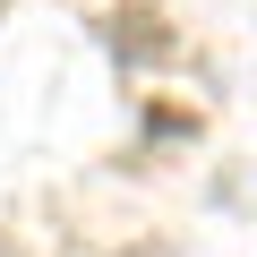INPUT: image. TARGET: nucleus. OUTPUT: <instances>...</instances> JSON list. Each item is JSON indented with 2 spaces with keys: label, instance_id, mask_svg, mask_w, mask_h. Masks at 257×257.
Segmentation results:
<instances>
[{
  "label": "nucleus",
  "instance_id": "f257e3e1",
  "mask_svg": "<svg viewBox=\"0 0 257 257\" xmlns=\"http://www.w3.org/2000/svg\"><path fill=\"white\" fill-rule=\"evenodd\" d=\"M103 35H111V52H120V60H172V26H163L155 9H111V18H103Z\"/></svg>",
  "mask_w": 257,
  "mask_h": 257
}]
</instances>
